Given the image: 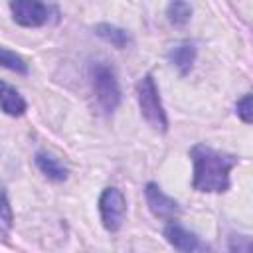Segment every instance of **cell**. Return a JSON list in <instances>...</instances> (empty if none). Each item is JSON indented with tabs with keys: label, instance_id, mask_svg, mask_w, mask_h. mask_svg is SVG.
Wrapping results in <instances>:
<instances>
[{
	"label": "cell",
	"instance_id": "obj_1",
	"mask_svg": "<svg viewBox=\"0 0 253 253\" xmlns=\"http://www.w3.org/2000/svg\"><path fill=\"white\" fill-rule=\"evenodd\" d=\"M194 162V190L225 192L229 190V172L237 164L233 154L215 150L208 144H196L190 150Z\"/></svg>",
	"mask_w": 253,
	"mask_h": 253
},
{
	"label": "cell",
	"instance_id": "obj_2",
	"mask_svg": "<svg viewBox=\"0 0 253 253\" xmlns=\"http://www.w3.org/2000/svg\"><path fill=\"white\" fill-rule=\"evenodd\" d=\"M91 81H93V91L97 95V101L105 113H113L121 101V89L117 75L111 65L105 61H97L91 65Z\"/></svg>",
	"mask_w": 253,
	"mask_h": 253
},
{
	"label": "cell",
	"instance_id": "obj_3",
	"mask_svg": "<svg viewBox=\"0 0 253 253\" xmlns=\"http://www.w3.org/2000/svg\"><path fill=\"white\" fill-rule=\"evenodd\" d=\"M136 95H138V105H140V111H142V117L146 119V123L160 130V132H166L168 128V119H166V113H164V107L160 103V97H158V89L154 85V79L152 75H144L138 85H136Z\"/></svg>",
	"mask_w": 253,
	"mask_h": 253
},
{
	"label": "cell",
	"instance_id": "obj_4",
	"mask_svg": "<svg viewBox=\"0 0 253 253\" xmlns=\"http://www.w3.org/2000/svg\"><path fill=\"white\" fill-rule=\"evenodd\" d=\"M99 211H101V221L107 231H117L121 229L126 213V202L123 194L117 188H107L103 190L99 198Z\"/></svg>",
	"mask_w": 253,
	"mask_h": 253
},
{
	"label": "cell",
	"instance_id": "obj_5",
	"mask_svg": "<svg viewBox=\"0 0 253 253\" xmlns=\"http://www.w3.org/2000/svg\"><path fill=\"white\" fill-rule=\"evenodd\" d=\"M12 16L20 26L26 28H38L43 26L51 14L55 12L53 6H47L43 2H36V0H16L10 4Z\"/></svg>",
	"mask_w": 253,
	"mask_h": 253
},
{
	"label": "cell",
	"instance_id": "obj_6",
	"mask_svg": "<svg viewBox=\"0 0 253 253\" xmlns=\"http://www.w3.org/2000/svg\"><path fill=\"white\" fill-rule=\"evenodd\" d=\"M144 194H146L148 208H150V211H152L156 217H160V219H174V217L180 213L178 204H176L170 196H166V194L160 190L158 184H154V182L146 184Z\"/></svg>",
	"mask_w": 253,
	"mask_h": 253
},
{
	"label": "cell",
	"instance_id": "obj_7",
	"mask_svg": "<svg viewBox=\"0 0 253 253\" xmlns=\"http://www.w3.org/2000/svg\"><path fill=\"white\" fill-rule=\"evenodd\" d=\"M164 237L168 239L170 245H174V247H176L178 251H182V253H196L198 249H202L200 239H198L192 231H188L186 227H182L180 223H170V225H166Z\"/></svg>",
	"mask_w": 253,
	"mask_h": 253
},
{
	"label": "cell",
	"instance_id": "obj_8",
	"mask_svg": "<svg viewBox=\"0 0 253 253\" xmlns=\"http://www.w3.org/2000/svg\"><path fill=\"white\" fill-rule=\"evenodd\" d=\"M26 101L24 97L6 81L0 79V109L10 117H20L26 113Z\"/></svg>",
	"mask_w": 253,
	"mask_h": 253
},
{
	"label": "cell",
	"instance_id": "obj_9",
	"mask_svg": "<svg viewBox=\"0 0 253 253\" xmlns=\"http://www.w3.org/2000/svg\"><path fill=\"white\" fill-rule=\"evenodd\" d=\"M36 164L38 168L53 182H63L67 178V168L61 164V160L57 156H53L51 152H45V150H40L36 154Z\"/></svg>",
	"mask_w": 253,
	"mask_h": 253
},
{
	"label": "cell",
	"instance_id": "obj_10",
	"mask_svg": "<svg viewBox=\"0 0 253 253\" xmlns=\"http://www.w3.org/2000/svg\"><path fill=\"white\" fill-rule=\"evenodd\" d=\"M168 57H170V61L180 69V73L186 75V73L192 69V65H194L196 47H194L192 43H180V45H176V47L170 49Z\"/></svg>",
	"mask_w": 253,
	"mask_h": 253
},
{
	"label": "cell",
	"instance_id": "obj_11",
	"mask_svg": "<svg viewBox=\"0 0 253 253\" xmlns=\"http://www.w3.org/2000/svg\"><path fill=\"white\" fill-rule=\"evenodd\" d=\"M97 36H101L103 40H107L109 43H113L119 49H123L130 43V36L125 30H121L117 26H111V24H99L97 26Z\"/></svg>",
	"mask_w": 253,
	"mask_h": 253
},
{
	"label": "cell",
	"instance_id": "obj_12",
	"mask_svg": "<svg viewBox=\"0 0 253 253\" xmlns=\"http://www.w3.org/2000/svg\"><path fill=\"white\" fill-rule=\"evenodd\" d=\"M166 14H168V20L174 26H182V24H186L190 20L192 6L188 2H170L168 8H166Z\"/></svg>",
	"mask_w": 253,
	"mask_h": 253
},
{
	"label": "cell",
	"instance_id": "obj_13",
	"mask_svg": "<svg viewBox=\"0 0 253 253\" xmlns=\"http://www.w3.org/2000/svg\"><path fill=\"white\" fill-rule=\"evenodd\" d=\"M10 229H12V208L4 188L0 186V239H6Z\"/></svg>",
	"mask_w": 253,
	"mask_h": 253
},
{
	"label": "cell",
	"instance_id": "obj_14",
	"mask_svg": "<svg viewBox=\"0 0 253 253\" xmlns=\"http://www.w3.org/2000/svg\"><path fill=\"white\" fill-rule=\"evenodd\" d=\"M0 65L6 67V69L18 71V73H28L26 61H24L18 53H14V51H10V49H6V47H0Z\"/></svg>",
	"mask_w": 253,
	"mask_h": 253
},
{
	"label": "cell",
	"instance_id": "obj_15",
	"mask_svg": "<svg viewBox=\"0 0 253 253\" xmlns=\"http://www.w3.org/2000/svg\"><path fill=\"white\" fill-rule=\"evenodd\" d=\"M237 115L245 121V123H251L253 115H251V95L247 93L241 101H237Z\"/></svg>",
	"mask_w": 253,
	"mask_h": 253
},
{
	"label": "cell",
	"instance_id": "obj_16",
	"mask_svg": "<svg viewBox=\"0 0 253 253\" xmlns=\"http://www.w3.org/2000/svg\"><path fill=\"white\" fill-rule=\"evenodd\" d=\"M231 251L233 253H251V241L245 235H237L231 239Z\"/></svg>",
	"mask_w": 253,
	"mask_h": 253
}]
</instances>
